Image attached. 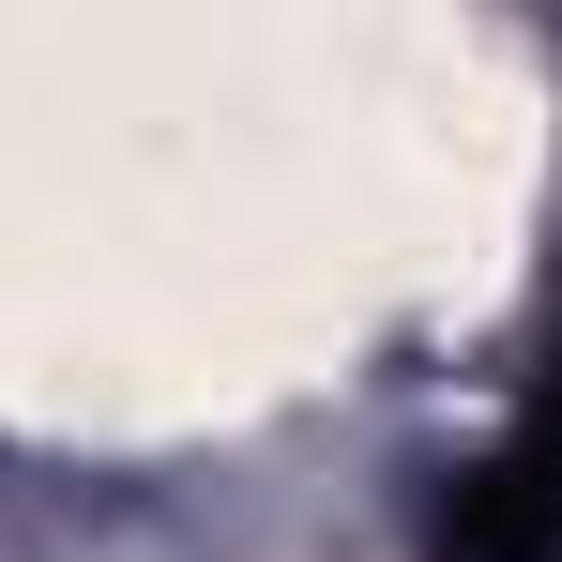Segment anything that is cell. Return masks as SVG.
<instances>
[{"label": "cell", "mask_w": 562, "mask_h": 562, "mask_svg": "<svg viewBox=\"0 0 562 562\" xmlns=\"http://www.w3.org/2000/svg\"><path fill=\"white\" fill-rule=\"evenodd\" d=\"M426 562H562V395H532L426 502Z\"/></svg>", "instance_id": "obj_1"}, {"label": "cell", "mask_w": 562, "mask_h": 562, "mask_svg": "<svg viewBox=\"0 0 562 562\" xmlns=\"http://www.w3.org/2000/svg\"><path fill=\"white\" fill-rule=\"evenodd\" d=\"M548 395H562V366H548Z\"/></svg>", "instance_id": "obj_2"}]
</instances>
